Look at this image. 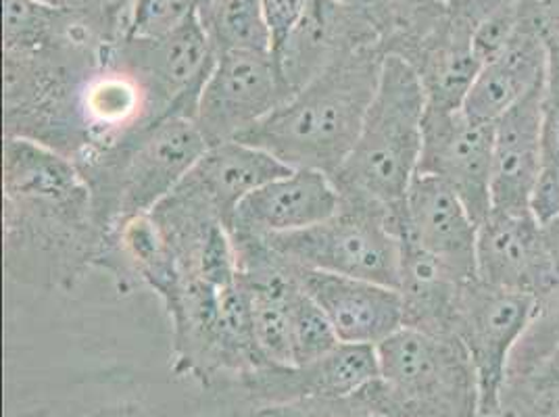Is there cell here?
I'll use <instances>...</instances> for the list:
<instances>
[{
	"mask_svg": "<svg viewBox=\"0 0 559 417\" xmlns=\"http://www.w3.org/2000/svg\"><path fill=\"white\" fill-rule=\"evenodd\" d=\"M2 190L9 278L43 290H71L88 270L103 265L107 234L70 157L32 140L4 139Z\"/></svg>",
	"mask_w": 559,
	"mask_h": 417,
	"instance_id": "obj_1",
	"label": "cell"
},
{
	"mask_svg": "<svg viewBox=\"0 0 559 417\" xmlns=\"http://www.w3.org/2000/svg\"><path fill=\"white\" fill-rule=\"evenodd\" d=\"M384 59L378 45L343 55L236 140L290 169H313L332 178L361 132Z\"/></svg>",
	"mask_w": 559,
	"mask_h": 417,
	"instance_id": "obj_2",
	"label": "cell"
},
{
	"mask_svg": "<svg viewBox=\"0 0 559 417\" xmlns=\"http://www.w3.org/2000/svg\"><path fill=\"white\" fill-rule=\"evenodd\" d=\"M207 148L210 142L194 119L174 116L88 151L73 163L91 190L98 226L109 234L117 224L157 207Z\"/></svg>",
	"mask_w": 559,
	"mask_h": 417,
	"instance_id": "obj_3",
	"label": "cell"
},
{
	"mask_svg": "<svg viewBox=\"0 0 559 417\" xmlns=\"http://www.w3.org/2000/svg\"><path fill=\"white\" fill-rule=\"evenodd\" d=\"M426 94L418 73L386 57L361 132L332 176L341 201L395 211L418 176Z\"/></svg>",
	"mask_w": 559,
	"mask_h": 417,
	"instance_id": "obj_4",
	"label": "cell"
},
{
	"mask_svg": "<svg viewBox=\"0 0 559 417\" xmlns=\"http://www.w3.org/2000/svg\"><path fill=\"white\" fill-rule=\"evenodd\" d=\"M380 376L359 394L378 417H480L478 373L455 336L401 327L378 347Z\"/></svg>",
	"mask_w": 559,
	"mask_h": 417,
	"instance_id": "obj_5",
	"label": "cell"
},
{
	"mask_svg": "<svg viewBox=\"0 0 559 417\" xmlns=\"http://www.w3.org/2000/svg\"><path fill=\"white\" fill-rule=\"evenodd\" d=\"M109 45L4 55V139H25L70 157L84 151L78 94Z\"/></svg>",
	"mask_w": 559,
	"mask_h": 417,
	"instance_id": "obj_6",
	"label": "cell"
},
{
	"mask_svg": "<svg viewBox=\"0 0 559 417\" xmlns=\"http://www.w3.org/2000/svg\"><path fill=\"white\" fill-rule=\"evenodd\" d=\"M393 211L341 201L326 222L299 233L263 238L288 263L328 274L399 286L401 242Z\"/></svg>",
	"mask_w": 559,
	"mask_h": 417,
	"instance_id": "obj_7",
	"label": "cell"
},
{
	"mask_svg": "<svg viewBox=\"0 0 559 417\" xmlns=\"http://www.w3.org/2000/svg\"><path fill=\"white\" fill-rule=\"evenodd\" d=\"M535 297L469 279L457 307L453 334L478 373L480 417L499 414L501 389L513 348L524 336L536 311Z\"/></svg>",
	"mask_w": 559,
	"mask_h": 417,
	"instance_id": "obj_8",
	"label": "cell"
},
{
	"mask_svg": "<svg viewBox=\"0 0 559 417\" xmlns=\"http://www.w3.org/2000/svg\"><path fill=\"white\" fill-rule=\"evenodd\" d=\"M109 57L139 75L165 117L190 119L217 61L199 13L162 38H117Z\"/></svg>",
	"mask_w": 559,
	"mask_h": 417,
	"instance_id": "obj_9",
	"label": "cell"
},
{
	"mask_svg": "<svg viewBox=\"0 0 559 417\" xmlns=\"http://www.w3.org/2000/svg\"><path fill=\"white\" fill-rule=\"evenodd\" d=\"M378 376L376 347L341 343L318 361L305 366H270L228 380L211 391L259 409L304 398L350 396L366 389Z\"/></svg>",
	"mask_w": 559,
	"mask_h": 417,
	"instance_id": "obj_10",
	"label": "cell"
},
{
	"mask_svg": "<svg viewBox=\"0 0 559 417\" xmlns=\"http://www.w3.org/2000/svg\"><path fill=\"white\" fill-rule=\"evenodd\" d=\"M288 98L272 52L219 55L201 93L194 123L211 144L236 140Z\"/></svg>",
	"mask_w": 559,
	"mask_h": 417,
	"instance_id": "obj_11",
	"label": "cell"
},
{
	"mask_svg": "<svg viewBox=\"0 0 559 417\" xmlns=\"http://www.w3.org/2000/svg\"><path fill=\"white\" fill-rule=\"evenodd\" d=\"M476 278L536 301L558 290V261L535 211L490 208L478 224Z\"/></svg>",
	"mask_w": 559,
	"mask_h": 417,
	"instance_id": "obj_12",
	"label": "cell"
},
{
	"mask_svg": "<svg viewBox=\"0 0 559 417\" xmlns=\"http://www.w3.org/2000/svg\"><path fill=\"white\" fill-rule=\"evenodd\" d=\"M492 128L455 111L426 109L418 174L439 178L480 224L490 211Z\"/></svg>",
	"mask_w": 559,
	"mask_h": 417,
	"instance_id": "obj_13",
	"label": "cell"
},
{
	"mask_svg": "<svg viewBox=\"0 0 559 417\" xmlns=\"http://www.w3.org/2000/svg\"><path fill=\"white\" fill-rule=\"evenodd\" d=\"M391 226L399 240L435 257L460 278H476L478 222L439 178L418 174L393 211Z\"/></svg>",
	"mask_w": 559,
	"mask_h": 417,
	"instance_id": "obj_14",
	"label": "cell"
},
{
	"mask_svg": "<svg viewBox=\"0 0 559 417\" xmlns=\"http://www.w3.org/2000/svg\"><path fill=\"white\" fill-rule=\"evenodd\" d=\"M286 171H290V167L282 165L270 153L228 140L211 144L171 194L230 230L238 205L259 186L267 184Z\"/></svg>",
	"mask_w": 559,
	"mask_h": 417,
	"instance_id": "obj_15",
	"label": "cell"
},
{
	"mask_svg": "<svg viewBox=\"0 0 559 417\" xmlns=\"http://www.w3.org/2000/svg\"><path fill=\"white\" fill-rule=\"evenodd\" d=\"M382 47L372 25L338 0H309L304 20L274 57L288 96L343 55L366 47Z\"/></svg>",
	"mask_w": 559,
	"mask_h": 417,
	"instance_id": "obj_16",
	"label": "cell"
},
{
	"mask_svg": "<svg viewBox=\"0 0 559 417\" xmlns=\"http://www.w3.org/2000/svg\"><path fill=\"white\" fill-rule=\"evenodd\" d=\"M341 207L332 178L313 169H290L259 186L236 208L230 234L267 238L318 226Z\"/></svg>",
	"mask_w": 559,
	"mask_h": 417,
	"instance_id": "obj_17",
	"label": "cell"
},
{
	"mask_svg": "<svg viewBox=\"0 0 559 417\" xmlns=\"http://www.w3.org/2000/svg\"><path fill=\"white\" fill-rule=\"evenodd\" d=\"M295 270L305 293L326 313L341 343L378 347L403 327L396 288L297 265Z\"/></svg>",
	"mask_w": 559,
	"mask_h": 417,
	"instance_id": "obj_18",
	"label": "cell"
},
{
	"mask_svg": "<svg viewBox=\"0 0 559 417\" xmlns=\"http://www.w3.org/2000/svg\"><path fill=\"white\" fill-rule=\"evenodd\" d=\"M543 91L545 84L495 121L490 208L535 211L543 174Z\"/></svg>",
	"mask_w": 559,
	"mask_h": 417,
	"instance_id": "obj_19",
	"label": "cell"
},
{
	"mask_svg": "<svg viewBox=\"0 0 559 417\" xmlns=\"http://www.w3.org/2000/svg\"><path fill=\"white\" fill-rule=\"evenodd\" d=\"M476 25L460 0H444L439 25L419 43L405 63L418 73L426 94V109L455 111L483 68L474 48Z\"/></svg>",
	"mask_w": 559,
	"mask_h": 417,
	"instance_id": "obj_20",
	"label": "cell"
},
{
	"mask_svg": "<svg viewBox=\"0 0 559 417\" xmlns=\"http://www.w3.org/2000/svg\"><path fill=\"white\" fill-rule=\"evenodd\" d=\"M545 80L547 45L533 11L522 2V24L510 47L480 68L462 109L480 123H495Z\"/></svg>",
	"mask_w": 559,
	"mask_h": 417,
	"instance_id": "obj_21",
	"label": "cell"
},
{
	"mask_svg": "<svg viewBox=\"0 0 559 417\" xmlns=\"http://www.w3.org/2000/svg\"><path fill=\"white\" fill-rule=\"evenodd\" d=\"M399 242L401 265L396 290L403 305V327L435 336H455V315L462 290L469 279L460 278L418 247L403 240Z\"/></svg>",
	"mask_w": 559,
	"mask_h": 417,
	"instance_id": "obj_22",
	"label": "cell"
},
{
	"mask_svg": "<svg viewBox=\"0 0 559 417\" xmlns=\"http://www.w3.org/2000/svg\"><path fill=\"white\" fill-rule=\"evenodd\" d=\"M547 45L543 91V174L536 190V217L547 224L559 215V2H528Z\"/></svg>",
	"mask_w": 559,
	"mask_h": 417,
	"instance_id": "obj_23",
	"label": "cell"
},
{
	"mask_svg": "<svg viewBox=\"0 0 559 417\" xmlns=\"http://www.w3.org/2000/svg\"><path fill=\"white\" fill-rule=\"evenodd\" d=\"M372 25L386 57L407 59L443 20L444 0H338Z\"/></svg>",
	"mask_w": 559,
	"mask_h": 417,
	"instance_id": "obj_24",
	"label": "cell"
},
{
	"mask_svg": "<svg viewBox=\"0 0 559 417\" xmlns=\"http://www.w3.org/2000/svg\"><path fill=\"white\" fill-rule=\"evenodd\" d=\"M215 55L272 52L261 0H210L197 9Z\"/></svg>",
	"mask_w": 559,
	"mask_h": 417,
	"instance_id": "obj_25",
	"label": "cell"
},
{
	"mask_svg": "<svg viewBox=\"0 0 559 417\" xmlns=\"http://www.w3.org/2000/svg\"><path fill=\"white\" fill-rule=\"evenodd\" d=\"M290 332H293V361H295L293 366H305V364L318 361L341 345L338 334L330 324L326 313L305 293L304 286L293 301Z\"/></svg>",
	"mask_w": 559,
	"mask_h": 417,
	"instance_id": "obj_26",
	"label": "cell"
},
{
	"mask_svg": "<svg viewBox=\"0 0 559 417\" xmlns=\"http://www.w3.org/2000/svg\"><path fill=\"white\" fill-rule=\"evenodd\" d=\"M556 347H559V288L536 305L535 318L513 348L506 376L526 370Z\"/></svg>",
	"mask_w": 559,
	"mask_h": 417,
	"instance_id": "obj_27",
	"label": "cell"
},
{
	"mask_svg": "<svg viewBox=\"0 0 559 417\" xmlns=\"http://www.w3.org/2000/svg\"><path fill=\"white\" fill-rule=\"evenodd\" d=\"M251 417H378L359 393L341 398H304L282 405H267Z\"/></svg>",
	"mask_w": 559,
	"mask_h": 417,
	"instance_id": "obj_28",
	"label": "cell"
},
{
	"mask_svg": "<svg viewBox=\"0 0 559 417\" xmlns=\"http://www.w3.org/2000/svg\"><path fill=\"white\" fill-rule=\"evenodd\" d=\"M263 15L270 29L272 40V57H276L286 40L290 38L293 29L304 20L309 0H261Z\"/></svg>",
	"mask_w": 559,
	"mask_h": 417,
	"instance_id": "obj_29",
	"label": "cell"
},
{
	"mask_svg": "<svg viewBox=\"0 0 559 417\" xmlns=\"http://www.w3.org/2000/svg\"><path fill=\"white\" fill-rule=\"evenodd\" d=\"M43 2L91 17L96 24L103 25L116 40L121 34L123 11L128 4V0H43Z\"/></svg>",
	"mask_w": 559,
	"mask_h": 417,
	"instance_id": "obj_30",
	"label": "cell"
},
{
	"mask_svg": "<svg viewBox=\"0 0 559 417\" xmlns=\"http://www.w3.org/2000/svg\"><path fill=\"white\" fill-rule=\"evenodd\" d=\"M503 386L524 389H559V347L549 350L526 370L513 371L506 376ZM503 391V389H501Z\"/></svg>",
	"mask_w": 559,
	"mask_h": 417,
	"instance_id": "obj_31",
	"label": "cell"
},
{
	"mask_svg": "<svg viewBox=\"0 0 559 417\" xmlns=\"http://www.w3.org/2000/svg\"><path fill=\"white\" fill-rule=\"evenodd\" d=\"M25 417H148L146 412L139 407V405H130V403H119V405H111V407H98L91 414L84 416H59L55 414V409H43L38 414Z\"/></svg>",
	"mask_w": 559,
	"mask_h": 417,
	"instance_id": "obj_32",
	"label": "cell"
},
{
	"mask_svg": "<svg viewBox=\"0 0 559 417\" xmlns=\"http://www.w3.org/2000/svg\"><path fill=\"white\" fill-rule=\"evenodd\" d=\"M217 398H219V405L203 417H251V412H253L251 407L233 401V398H226V396H217Z\"/></svg>",
	"mask_w": 559,
	"mask_h": 417,
	"instance_id": "obj_33",
	"label": "cell"
},
{
	"mask_svg": "<svg viewBox=\"0 0 559 417\" xmlns=\"http://www.w3.org/2000/svg\"><path fill=\"white\" fill-rule=\"evenodd\" d=\"M545 234H547V242L551 247V253L556 257L559 267V215L545 224Z\"/></svg>",
	"mask_w": 559,
	"mask_h": 417,
	"instance_id": "obj_34",
	"label": "cell"
},
{
	"mask_svg": "<svg viewBox=\"0 0 559 417\" xmlns=\"http://www.w3.org/2000/svg\"><path fill=\"white\" fill-rule=\"evenodd\" d=\"M194 2H197V9H199V7H203V4H207V2H210V0H194Z\"/></svg>",
	"mask_w": 559,
	"mask_h": 417,
	"instance_id": "obj_35",
	"label": "cell"
},
{
	"mask_svg": "<svg viewBox=\"0 0 559 417\" xmlns=\"http://www.w3.org/2000/svg\"><path fill=\"white\" fill-rule=\"evenodd\" d=\"M531 2H543V0H531Z\"/></svg>",
	"mask_w": 559,
	"mask_h": 417,
	"instance_id": "obj_36",
	"label": "cell"
}]
</instances>
